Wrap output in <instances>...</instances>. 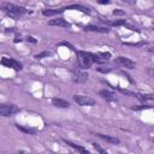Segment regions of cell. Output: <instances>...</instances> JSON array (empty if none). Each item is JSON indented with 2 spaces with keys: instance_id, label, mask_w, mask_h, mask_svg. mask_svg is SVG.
I'll use <instances>...</instances> for the list:
<instances>
[{
  "instance_id": "24",
  "label": "cell",
  "mask_w": 154,
  "mask_h": 154,
  "mask_svg": "<svg viewBox=\"0 0 154 154\" xmlns=\"http://www.w3.org/2000/svg\"><path fill=\"white\" fill-rule=\"evenodd\" d=\"M26 40H28V41H30V42H32V43H36V40H35L32 36H28V37H26Z\"/></svg>"
},
{
  "instance_id": "28",
  "label": "cell",
  "mask_w": 154,
  "mask_h": 154,
  "mask_svg": "<svg viewBox=\"0 0 154 154\" xmlns=\"http://www.w3.org/2000/svg\"><path fill=\"white\" fill-rule=\"evenodd\" d=\"M20 41H22V40H20V38H18V37L14 40V42H20Z\"/></svg>"
},
{
  "instance_id": "12",
  "label": "cell",
  "mask_w": 154,
  "mask_h": 154,
  "mask_svg": "<svg viewBox=\"0 0 154 154\" xmlns=\"http://www.w3.org/2000/svg\"><path fill=\"white\" fill-rule=\"evenodd\" d=\"M63 10H79V11H82L83 13H87V14H89V13H90L89 8H87V7L82 6V5H70V6L63 7Z\"/></svg>"
},
{
  "instance_id": "22",
  "label": "cell",
  "mask_w": 154,
  "mask_h": 154,
  "mask_svg": "<svg viewBox=\"0 0 154 154\" xmlns=\"http://www.w3.org/2000/svg\"><path fill=\"white\" fill-rule=\"evenodd\" d=\"M132 109H135V111H138V109H144V108H150V106H138V107H136V106H134V107H131Z\"/></svg>"
},
{
  "instance_id": "25",
  "label": "cell",
  "mask_w": 154,
  "mask_h": 154,
  "mask_svg": "<svg viewBox=\"0 0 154 154\" xmlns=\"http://www.w3.org/2000/svg\"><path fill=\"white\" fill-rule=\"evenodd\" d=\"M123 13H124L123 11H117V10L113 11V14H123Z\"/></svg>"
},
{
  "instance_id": "3",
  "label": "cell",
  "mask_w": 154,
  "mask_h": 154,
  "mask_svg": "<svg viewBox=\"0 0 154 154\" xmlns=\"http://www.w3.org/2000/svg\"><path fill=\"white\" fill-rule=\"evenodd\" d=\"M0 64H2L6 67H11V69H13L16 71H19V70L23 69V66H22V64L19 61H17V60H14L12 58H7V57H4L0 60Z\"/></svg>"
},
{
  "instance_id": "8",
  "label": "cell",
  "mask_w": 154,
  "mask_h": 154,
  "mask_svg": "<svg viewBox=\"0 0 154 154\" xmlns=\"http://www.w3.org/2000/svg\"><path fill=\"white\" fill-rule=\"evenodd\" d=\"M49 25H58V26H63V28H69L70 23L66 22L64 18H55V19H51L48 22Z\"/></svg>"
},
{
  "instance_id": "11",
  "label": "cell",
  "mask_w": 154,
  "mask_h": 154,
  "mask_svg": "<svg viewBox=\"0 0 154 154\" xmlns=\"http://www.w3.org/2000/svg\"><path fill=\"white\" fill-rule=\"evenodd\" d=\"M85 31H97V32H108L107 28L103 26H95V25H87L83 28Z\"/></svg>"
},
{
  "instance_id": "6",
  "label": "cell",
  "mask_w": 154,
  "mask_h": 154,
  "mask_svg": "<svg viewBox=\"0 0 154 154\" xmlns=\"http://www.w3.org/2000/svg\"><path fill=\"white\" fill-rule=\"evenodd\" d=\"M87 79H88V73L82 72V71H73L72 81L75 83H84Z\"/></svg>"
},
{
  "instance_id": "15",
  "label": "cell",
  "mask_w": 154,
  "mask_h": 154,
  "mask_svg": "<svg viewBox=\"0 0 154 154\" xmlns=\"http://www.w3.org/2000/svg\"><path fill=\"white\" fill-rule=\"evenodd\" d=\"M100 138H102V140H105V141H107V142H109V143H119L120 141L118 140V138H116V137H111V136H107V135H103V134H96Z\"/></svg>"
},
{
  "instance_id": "5",
  "label": "cell",
  "mask_w": 154,
  "mask_h": 154,
  "mask_svg": "<svg viewBox=\"0 0 154 154\" xmlns=\"http://www.w3.org/2000/svg\"><path fill=\"white\" fill-rule=\"evenodd\" d=\"M19 109L14 105H8V103H1L0 105V116H11L13 113H17Z\"/></svg>"
},
{
  "instance_id": "21",
  "label": "cell",
  "mask_w": 154,
  "mask_h": 154,
  "mask_svg": "<svg viewBox=\"0 0 154 154\" xmlns=\"http://www.w3.org/2000/svg\"><path fill=\"white\" fill-rule=\"evenodd\" d=\"M48 55H49L48 52H42V53H40V54H36L35 58H36V59H42L43 57H48Z\"/></svg>"
},
{
  "instance_id": "1",
  "label": "cell",
  "mask_w": 154,
  "mask_h": 154,
  "mask_svg": "<svg viewBox=\"0 0 154 154\" xmlns=\"http://www.w3.org/2000/svg\"><path fill=\"white\" fill-rule=\"evenodd\" d=\"M77 60H78V66L81 69H89L93 63H105V60L102 58H100L96 54L89 53V52H83V51H77Z\"/></svg>"
},
{
  "instance_id": "18",
  "label": "cell",
  "mask_w": 154,
  "mask_h": 154,
  "mask_svg": "<svg viewBox=\"0 0 154 154\" xmlns=\"http://www.w3.org/2000/svg\"><path fill=\"white\" fill-rule=\"evenodd\" d=\"M107 24H109V25H112V26L125 25V19H119V20H114V22H107Z\"/></svg>"
},
{
  "instance_id": "16",
  "label": "cell",
  "mask_w": 154,
  "mask_h": 154,
  "mask_svg": "<svg viewBox=\"0 0 154 154\" xmlns=\"http://www.w3.org/2000/svg\"><path fill=\"white\" fill-rule=\"evenodd\" d=\"M16 128H17L18 130L23 131V132H26V134H31V135H34V134H35V130H34V129L24 128V126H22V125H19V124H16Z\"/></svg>"
},
{
  "instance_id": "7",
  "label": "cell",
  "mask_w": 154,
  "mask_h": 154,
  "mask_svg": "<svg viewBox=\"0 0 154 154\" xmlns=\"http://www.w3.org/2000/svg\"><path fill=\"white\" fill-rule=\"evenodd\" d=\"M117 63H119L120 65H123V66H125L128 69H135L136 67V63L132 61L129 58H125V57H118L117 58Z\"/></svg>"
},
{
  "instance_id": "27",
  "label": "cell",
  "mask_w": 154,
  "mask_h": 154,
  "mask_svg": "<svg viewBox=\"0 0 154 154\" xmlns=\"http://www.w3.org/2000/svg\"><path fill=\"white\" fill-rule=\"evenodd\" d=\"M18 154H29V153H25V152H23V150H19Z\"/></svg>"
},
{
  "instance_id": "13",
  "label": "cell",
  "mask_w": 154,
  "mask_h": 154,
  "mask_svg": "<svg viewBox=\"0 0 154 154\" xmlns=\"http://www.w3.org/2000/svg\"><path fill=\"white\" fill-rule=\"evenodd\" d=\"M100 96H102L103 99H106V100H108V101H112V100H116V94L114 93H112V91H109V90H100Z\"/></svg>"
},
{
  "instance_id": "2",
  "label": "cell",
  "mask_w": 154,
  "mask_h": 154,
  "mask_svg": "<svg viewBox=\"0 0 154 154\" xmlns=\"http://www.w3.org/2000/svg\"><path fill=\"white\" fill-rule=\"evenodd\" d=\"M4 10L6 11V13L13 18H18L19 16L26 13V10L22 6H16V5H12V4H6L4 6Z\"/></svg>"
},
{
  "instance_id": "14",
  "label": "cell",
  "mask_w": 154,
  "mask_h": 154,
  "mask_svg": "<svg viewBox=\"0 0 154 154\" xmlns=\"http://www.w3.org/2000/svg\"><path fill=\"white\" fill-rule=\"evenodd\" d=\"M61 12H64L63 8H59V10H52V8H48V10H43V11H42L43 16H47V17H49V16H55V14L61 13Z\"/></svg>"
},
{
  "instance_id": "10",
  "label": "cell",
  "mask_w": 154,
  "mask_h": 154,
  "mask_svg": "<svg viewBox=\"0 0 154 154\" xmlns=\"http://www.w3.org/2000/svg\"><path fill=\"white\" fill-rule=\"evenodd\" d=\"M64 142H65L66 144H69L70 147H72L73 149H76L79 154H90L85 148H83V147H81V146H78V144H76V143H73V142H70V141H67V140H64Z\"/></svg>"
},
{
  "instance_id": "4",
  "label": "cell",
  "mask_w": 154,
  "mask_h": 154,
  "mask_svg": "<svg viewBox=\"0 0 154 154\" xmlns=\"http://www.w3.org/2000/svg\"><path fill=\"white\" fill-rule=\"evenodd\" d=\"M73 100H75L76 103H78L81 106H93V105H95V100L91 99L90 96H87V95H75Z\"/></svg>"
},
{
  "instance_id": "23",
  "label": "cell",
  "mask_w": 154,
  "mask_h": 154,
  "mask_svg": "<svg viewBox=\"0 0 154 154\" xmlns=\"http://www.w3.org/2000/svg\"><path fill=\"white\" fill-rule=\"evenodd\" d=\"M97 71H100L102 73H108L111 71V69H101V67H97Z\"/></svg>"
},
{
  "instance_id": "26",
  "label": "cell",
  "mask_w": 154,
  "mask_h": 154,
  "mask_svg": "<svg viewBox=\"0 0 154 154\" xmlns=\"http://www.w3.org/2000/svg\"><path fill=\"white\" fill-rule=\"evenodd\" d=\"M99 2H100V4H106V5L109 4V1H107V0H106V1H99Z\"/></svg>"
},
{
  "instance_id": "9",
  "label": "cell",
  "mask_w": 154,
  "mask_h": 154,
  "mask_svg": "<svg viewBox=\"0 0 154 154\" xmlns=\"http://www.w3.org/2000/svg\"><path fill=\"white\" fill-rule=\"evenodd\" d=\"M52 103L55 106V107H60V108H66L70 106V102L64 100V99H60V97H54L52 99Z\"/></svg>"
},
{
  "instance_id": "20",
  "label": "cell",
  "mask_w": 154,
  "mask_h": 154,
  "mask_svg": "<svg viewBox=\"0 0 154 154\" xmlns=\"http://www.w3.org/2000/svg\"><path fill=\"white\" fill-rule=\"evenodd\" d=\"M93 147H94V148H95V149H96V150H97L100 154H108V153H107V152H106L103 148H101V147H100L99 144H96V143H93Z\"/></svg>"
},
{
  "instance_id": "19",
  "label": "cell",
  "mask_w": 154,
  "mask_h": 154,
  "mask_svg": "<svg viewBox=\"0 0 154 154\" xmlns=\"http://www.w3.org/2000/svg\"><path fill=\"white\" fill-rule=\"evenodd\" d=\"M96 55L102 57V59H103L105 61H107V60L111 58V53H108V52H100V53H97Z\"/></svg>"
},
{
  "instance_id": "17",
  "label": "cell",
  "mask_w": 154,
  "mask_h": 154,
  "mask_svg": "<svg viewBox=\"0 0 154 154\" xmlns=\"http://www.w3.org/2000/svg\"><path fill=\"white\" fill-rule=\"evenodd\" d=\"M134 96H136L138 100H142V101H146V100L152 101L153 100V95H143V94H135L134 93Z\"/></svg>"
}]
</instances>
